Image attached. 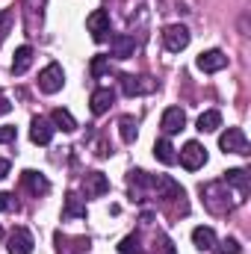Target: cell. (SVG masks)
I'll return each mask as SVG.
<instances>
[{
	"instance_id": "obj_1",
	"label": "cell",
	"mask_w": 251,
	"mask_h": 254,
	"mask_svg": "<svg viewBox=\"0 0 251 254\" xmlns=\"http://www.w3.org/2000/svg\"><path fill=\"white\" fill-rule=\"evenodd\" d=\"M201 198H204V207L210 210V213H216V216H222V213H228L231 207H234V195L228 190V184L225 181H210V184H204L201 187Z\"/></svg>"
},
{
	"instance_id": "obj_2",
	"label": "cell",
	"mask_w": 251,
	"mask_h": 254,
	"mask_svg": "<svg viewBox=\"0 0 251 254\" xmlns=\"http://www.w3.org/2000/svg\"><path fill=\"white\" fill-rule=\"evenodd\" d=\"M65 86V71L60 63H51L42 68V74H39V89L45 92V95H57L60 89Z\"/></svg>"
},
{
	"instance_id": "obj_3",
	"label": "cell",
	"mask_w": 251,
	"mask_h": 254,
	"mask_svg": "<svg viewBox=\"0 0 251 254\" xmlns=\"http://www.w3.org/2000/svg\"><path fill=\"white\" fill-rule=\"evenodd\" d=\"M178 160H181V166H184L187 172H198V169L207 163V148L192 139V142H187V145L181 148V157H178Z\"/></svg>"
},
{
	"instance_id": "obj_4",
	"label": "cell",
	"mask_w": 251,
	"mask_h": 254,
	"mask_svg": "<svg viewBox=\"0 0 251 254\" xmlns=\"http://www.w3.org/2000/svg\"><path fill=\"white\" fill-rule=\"evenodd\" d=\"M219 148L225 151V154H249V139H246V133L240 130V127H228L222 136H219Z\"/></svg>"
},
{
	"instance_id": "obj_5",
	"label": "cell",
	"mask_w": 251,
	"mask_h": 254,
	"mask_svg": "<svg viewBox=\"0 0 251 254\" xmlns=\"http://www.w3.org/2000/svg\"><path fill=\"white\" fill-rule=\"evenodd\" d=\"M163 45H166V51L181 54V51L189 45V30L184 27V24H172V27H166V30H163Z\"/></svg>"
},
{
	"instance_id": "obj_6",
	"label": "cell",
	"mask_w": 251,
	"mask_h": 254,
	"mask_svg": "<svg viewBox=\"0 0 251 254\" xmlns=\"http://www.w3.org/2000/svg\"><path fill=\"white\" fill-rule=\"evenodd\" d=\"M86 27H89V33H92V39L95 42H107L110 39V12H104V9H95L89 18H86Z\"/></svg>"
},
{
	"instance_id": "obj_7",
	"label": "cell",
	"mask_w": 251,
	"mask_h": 254,
	"mask_svg": "<svg viewBox=\"0 0 251 254\" xmlns=\"http://www.w3.org/2000/svg\"><path fill=\"white\" fill-rule=\"evenodd\" d=\"M228 187H234L237 190V201H246V195L251 192V178L246 169H228L225 172V178H222Z\"/></svg>"
},
{
	"instance_id": "obj_8",
	"label": "cell",
	"mask_w": 251,
	"mask_h": 254,
	"mask_svg": "<svg viewBox=\"0 0 251 254\" xmlns=\"http://www.w3.org/2000/svg\"><path fill=\"white\" fill-rule=\"evenodd\" d=\"M154 89H157V83L148 80V77H133V74H125V77H122V92H125L127 98L148 95V92H154Z\"/></svg>"
},
{
	"instance_id": "obj_9",
	"label": "cell",
	"mask_w": 251,
	"mask_h": 254,
	"mask_svg": "<svg viewBox=\"0 0 251 254\" xmlns=\"http://www.w3.org/2000/svg\"><path fill=\"white\" fill-rule=\"evenodd\" d=\"M36 249V240L27 228H15L9 234V254H33Z\"/></svg>"
},
{
	"instance_id": "obj_10",
	"label": "cell",
	"mask_w": 251,
	"mask_h": 254,
	"mask_svg": "<svg viewBox=\"0 0 251 254\" xmlns=\"http://www.w3.org/2000/svg\"><path fill=\"white\" fill-rule=\"evenodd\" d=\"M133 51H136V39L133 36H127V33H113L110 36V54L116 60H130Z\"/></svg>"
},
{
	"instance_id": "obj_11",
	"label": "cell",
	"mask_w": 251,
	"mask_h": 254,
	"mask_svg": "<svg viewBox=\"0 0 251 254\" xmlns=\"http://www.w3.org/2000/svg\"><path fill=\"white\" fill-rule=\"evenodd\" d=\"M113 104H116V92H113L110 86H101V89H95V92H92V98H89L92 116H104V113H107Z\"/></svg>"
},
{
	"instance_id": "obj_12",
	"label": "cell",
	"mask_w": 251,
	"mask_h": 254,
	"mask_svg": "<svg viewBox=\"0 0 251 254\" xmlns=\"http://www.w3.org/2000/svg\"><path fill=\"white\" fill-rule=\"evenodd\" d=\"M160 127H163V133H166V136L181 133V130L187 127V116H184V110H181V107H169V110L163 113V122H160Z\"/></svg>"
},
{
	"instance_id": "obj_13",
	"label": "cell",
	"mask_w": 251,
	"mask_h": 254,
	"mask_svg": "<svg viewBox=\"0 0 251 254\" xmlns=\"http://www.w3.org/2000/svg\"><path fill=\"white\" fill-rule=\"evenodd\" d=\"M195 65H198V71H204V74H216V71H222V68L228 65V57H225L222 51H204V54L195 60Z\"/></svg>"
},
{
	"instance_id": "obj_14",
	"label": "cell",
	"mask_w": 251,
	"mask_h": 254,
	"mask_svg": "<svg viewBox=\"0 0 251 254\" xmlns=\"http://www.w3.org/2000/svg\"><path fill=\"white\" fill-rule=\"evenodd\" d=\"M54 130H57V127L51 125V119H42V116H36V119H33V125H30V139H33L36 145H51V139H54Z\"/></svg>"
},
{
	"instance_id": "obj_15",
	"label": "cell",
	"mask_w": 251,
	"mask_h": 254,
	"mask_svg": "<svg viewBox=\"0 0 251 254\" xmlns=\"http://www.w3.org/2000/svg\"><path fill=\"white\" fill-rule=\"evenodd\" d=\"M83 190H86L89 198H101V195L110 192V181H107V175H101V172H89V175L83 178Z\"/></svg>"
},
{
	"instance_id": "obj_16",
	"label": "cell",
	"mask_w": 251,
	"mask_h": 254,
	"mask_svg": "<svg viewBox=\"0 0 251 254\" xmlns=\"http://www.w3.org/2000/svg\"><path fill=\"white\" fill-rule=\"evenodd\" d=\"M21 184H24L27 190L33 192L36 198H39V195H48V192H51V181H48L45 175H39V172H33V169H27V172L21 175Z\"/></svg>"
},
{
	"instance_id": "obj_17",
	"label": "cell",
	"mask_w": 251,
	"mask_h": 254,
	"mask_svg": "<svg viewBox=\"0 0 251 254\" xmlns=\"http://www.w3.org/2000/svg\"><path fill=\"white\" fill-rule=\"evenodd\" d=\"M63 219H86V201H83L77 192H68V195H65Z\"/></svg>"
},
{
	"instance_id": "obj_18",
	"label": "cell",
	"mask_w": 251,
	"mask_h": 254,
	"mask_svg": "<svg viewBox=\"0 0 251 254\" xmlns=\"http://www.w3.org/2000/svg\"><path fill=\"white\" fill-rule=\"evenodd\" d=\"M192 243H195L198 252H213V246H216V231L201 225V228L192 231Z\"/></svg>"
},
{
	"instance_id": "obj_19",
	"label": "cell",
	"mask_w": 251,
	"mask_h": 254,
	"mask_svg": "<svg viewBox=\"0 0 251 254\" xmlns=\"http://www.w3.org/2000/svg\"><path fill=\"white\" fill-rule=\"evenodd\" d=\"M33 65V48L30 45H21L18 51H15V57H12V74H27V68Z\"/></svg>"
},
{
	"instance_id": "obj_20",
	"label": "cell",
	"mask_w": 251,
	"mask_h": 254,
	"mask_svg": "<svg viewBox=\"0 0 251 254\" xmlns=\"http://www.w3.org/2000/svg\"><path fill=\"white\" fill-rule=\"evenodd\" d=\"M154 157H157L160 163H166V166H175V163H178L175 145H172L169 139H157V142H154Z\"/></svg>"
},
{
	"instance_id": "obj_21",
	"label": "cell",
	"mask_w": 251,
	"mask_h": 254,
	"mask_svg": "<svg viewBox=\"0 0 251 254\" xmlns=\"http://www.w3.org/2000/svg\"><path fill=\"white\" fill-rule=\"evenodd\" d=\"M51 125L57 127V130H63V133H74V130H77V122H74V116H71L68 110H63V107L51 113Z\"/></svg>"
},
{
	"instance_id": "obj_22",
	"label": "cell",
	"mask_w": 251,
	"mask_h": 254,
	"mask_svg": "<svg viewBox=\"0 0 251 254\" xmlns=\"http://www.w3.org/2000/svg\"><path fill=\"white\" fill-rule=\"evenodd\" d=\"M219 127H222V113H219V110H207V113L198 116V130H201V133H213V130H219Z\"/></svg>"
},
{
	"instance_id": "obj_23",
	"label": "cell",
	"mask_w": 251,
	"mask_h": 254,
	"mask_svg": "<svg viewBox=\"0 0 251 254\" xmlns=\"http://www.w3.org/2000/svg\"><path fill=\"white\" fill-rule=\"evenodd\" d=\"M119 133H122V142L133 145L136 136H139V130H136V119H133V116H122V119H119Z\"/></svg>"
},
{
	"instance_id": "obj_24",
	"label": "cell",
	"mask_w": 251,
	"mask_h": 254,
	"mask_svg": "<svg viewBox=\"0 0 251 254\" xmlns=\"http://www.w3.org/2000/svg\"><path fill=\"white\" fill-rule=\"evenodd\" d=\"M119 254H142V246H139V234H127L125 240L119 243Z\"/></svg>"
},
{
	"instance_id": "obj_25",
	"label": "cell",
	"mask_w": 251,
	"mask_h": 254,
	"mask_svg": "<svg viewBox=\"0 0 251 254\" xmlns=\"http://www.w3.org/2000/svg\"><path fill=\"white\" fill-rule=\"evenodd\" d=\"M0 210L3 213H18V198L12 192H0Z\"/></svg>"
},
{
	"instance_id": "obj_26",
	"label": "cell",
	"mask_w": 251,
	"mask_h": 254,
	"mask_svg": "<svg viewBox=\"0 0 251 254\" xmlns=\"http://www.w3.org/2000/svg\"><path fill=\"white\" fill-rule=\"evenodd\" d=\"M219 254H243V246L237 243V240H222L219 246H213Z\"/></svg>"
},
{
	"instance_id": "obj_27",
	"label": "cell",
	"mask_w": 251,
	"mask_h": 254,
	"mask_svg": "<svg viewBox=\"0 0 251 254\" xmlns=\"http://www.w3.org/2000/svg\"><path fill=\"white\" fill-rule=\"evenodd\" d=\"M12 21H15V12H12V9H3V12H0V42L6 39V33H9V27H12Z\"/></svg>"
},
{
	"instance_id": "obj_28",
	"label": "cell",
	"mask_w": 251,
	"mask_h": 254,
	"mask_svg": "<svg viewBox=\"0 0 251 254\" xmlns=\"http://www.w3.org/2000/svg\"><path fill=\"white\" fill-rule=\"evenodd\" d=\"M157 243H160V246L154 249V254H178V249H175V243H172V240H169L166 234H160V237H157Z\"/></svg>"
},
{
	"instance_id": "obj_29",
	"label": "cell",
	"mask_w": 251,
	"mask_h": 254,
	"mask_svg": "<svg viewBox=\"0 0 251 254\" xmlns=\"http://www.w3.org/2000/svg\"><path fill=\"white\" fill-rule=\"evenodd\" d=\"M104 74H110L107 57H95V60H92V77H104Z\"/></svg>"
},
{
	"instance_id": "obj_30",
	"label": "cell",
	"mask_w": 251,
	"mask_h": 254,
	"mask_svg": "<svg viewBox=\"0 0 251 254\" xmlns=\"http://www.w3.org/2000/svg\"><path fill=\"white\" fill-rule=\"evenodd\" d=\"M15 136H18L15 125H3V127H0V145H6V142H15Z\"/></svg>"
},
{
	"instance_id": "obj_31",
	"label": "cell",
	"mask_w": 251,
	"mask_h": 254,
	"mask_svg": "<svg viewBox=\"0 0 251 254\" xmlns=\"http://www.w3.org/2000/svg\"><path fill=\"white\" fill-rule=\"evenodd\" d=\"M12 110V104H9V98H6V92H0V116H6Z\"/></svg>"
},
{
	"instance_id": "obj_32",
	"label": "cell",
	"mask_w": 251,
	"mask_h": 254,
	"mask_svg": "<svg viewBox=\"0 0 251 254\" xmlns=\"http://www.w3.org/2000/svg\"><path fill=\"white\" fill-rule=\"evenodd\" d=\"M6 175H9V160H3V157H0V181H3Z\"/></svg>"
}]
</instances>
